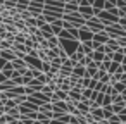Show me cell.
<instances>
[{
    "label": "cell",
    "mask_w": 126,
    "mask_h": 124,
    "mask_svg": "<svg viewBox=\"0 0 126 124\" xmlns=\"http://www.w3.org/2000/svg\"><path fill=\"white\" fill-rule=\"evenodd\" d=\"M48 124H62V122H61V121H50Z\"/></svg>",
    "instance_id": "cell-1"
}]
</instances>
